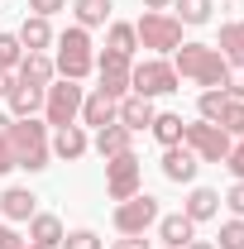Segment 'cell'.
<instances>
[{
  "label": "cell",
  "mask_w": 244,
  "mask_h": 249,
  "mask_svg": "<svg viewBox=\"0 0 244 249\" xmlns=\"http://www.w3.org/2000/svg\"><path fill=\"white\" fill-rule=\"evenodd\" d=\"M139 178H144V163H139L134 154L105 158V192H110L115 201H129V196L139 192Z\"/></svg>",
  "instance_id": "obj_8"
},
{
  "label": "cell",
  "mask_w": 244,
  "mask_h": 249,
  "mask_svg": "<svg viewBox=\"0 0 244 249\" xmlns=\"http://www.w3.org/2000/svg\"><path fill=\"white\" fill-rule=\"evenodd\" d=\"M149 10H173V0H144Z\"/></svg>",
  "instance_id": "obj_41"
},
{
  "label": "cell",
  "mask_w": 244,
  "mask_h": 249,
  "mask_svg": "<svg viewBox=\"0 0 244 249\" xmlns=\"http://www.w3.org/2000/svg\"><path fill=\"white\" fill-rule=\"evenodd\" d=\"M77 19H82V29L105 24L110 19V0H77Z\"/></svg>",
  "instance_id": "obj_27"
},
{
  "label": "cell",
  "mask_w": 244,
  "mask_h": 249,
  "mask_svg": "<svg viewBox=\"0 0 244 249\" xmlns=\"http://www.w3.org/2000/svg\"><path fill=\"white\" fill-rule=\"evenodd\" d=\"M220 129H225V134H240V139H244V101H230V106H225V115H220Z\"/></svg>",
  "instance_id": "obj_31"
},
{
  "label": "cell",
  "mask_w": 244,
  "mask_h": 249,
  "mask_svg": "<svg viewBox=\"0 0 244 249\" xmlns=\"http://www.w3.org/2000/svg\"><path fill=\"white\" fill-rule=\"evenodd\" d=\"M62 5H67V0H29V10H34V15H43V19H48V15H58Z\"/></svg>",
  "instance_id": "obj_35"
},
{
  "label": "cell",
  "mask_w": 244,
  "mask_h": 249,
  "mask_svg": "<svg viewBox=\"0 0 244 249\" xmlns=\"http://www.w3.org/2000/svg\"><path fill=\"white\" fill-rule=\"evenodd\" d=\"M225 106H230V96L220 91V87H211V91H201V101H196L201 120H211V124H220V115H225Z\"/></svg>",
  "instance_id": "obj_26"
},
{
  "label": "cell",
  "mask_w": 244,
  "mask_h": 249,
  "mask_svg": "<svg viewBox=\"0 0 244 249\" xmlns=\"http://www.w3.org/2000/svg\"><path fill=\"white\" fill-rule=\"evenodd\" d=\"M10 124H15V115H0V139L10 134Z\"/></svg>",
  "instance_id": "obj_42"
},
{
  "label": "cell",
  "mask_w": 244,
  "mask_h": 249,
  "mask_svg": "<svg viewBox=\"0 0 244 249\" xmlns=\"http://www.w3.org/2000/svg\"><path fill=\"white\" fill-rule=\"evenodd\" d=\"M29 245L58 249V245H62V220H58V216H34V220H29Z\"/></svg>",
  "instance_id": "obj_19"
},
{
  "label": "cell",
  "mask_w": 244,
  "mask_h": 249,
  "mask_svg": "<svg viewBox=\"0 0 244 249\" xmlns=\"http://www.w3.org/2000/svg\"><path fill=\"white\" fill-rule=\"evenodd\" d=\"M0 249H24V240H19L10 225H0Z\"/></svg>",
  "instance_id": "obj_37"
},
{
  "label": "cell",
  "mask_w": 244,
  "mask_h": 249,
  "mask_svg": "<svg viewBox=\"0 0 244 249\" xmlns=\"http://www.w3.org/2000/svg\"><path fill=\"white\" fill-rule=\"evenodd\" d=\"M53 72H58V67H53L48 53H24V58H19V82H29V87H48Z\"/></svg>",
  "instance_id": "obj_16"
},
{
  "label": "cell",
  "mask_w": 244,
  "mask_h": 249,
  "mask_svg": "<svg viewBox=\"0 0 244 249\" xmlns=\"http://www.w3.org/2000/svg\"><path fill=\"white\" fill-rule=\"evenodd\" d=\"M82 101H87V96H82V87H77V82H67V77H62V82H48V87H43V110H48V124H72L77 120V115H82Z\"/></svg>",
  "instance_id": "obj_7"
},
{
  "label": "cell",
  "mask_w": 244,
  "mask_h": 249,
  "mask_svg": "<svg viewBox=\"0 0 244 249\" xmlns=\"http://www.w3.org/2000/svg\"><path fill=\"white\" fill-rule=\"evenodd\" d=\"M225 67L230 62L220 58V48H211V43H182L177 48V62H173V72L177 77H192L196 87H225Z\"/></svg>",
  "instance_id": "obj_1"
},
{
  "label": "cell",
  "mask_w": 244,
  "mask_h": 249,
  "mask_svg": "<svg viewBox=\"0 0 244 249\" xmlns=\"http://www.w3.org/2000/svg\"><path fill=\"white\" fill-rule=\"evenodd\" d=\"M173 10H177L173 15L177 24H206L211 19V0H173Z\"/></svg>",
  "instance_id": "obj_25"
},
{
  "label": "cell",
  "mask_w": 244,
  "mask_h": 249,
  "mask_svg": "<svg viewBox=\"0 0 244 249\" xmlns=\"http://www.w3.org/2000/svg\"><path fill=\"white\" fill-rule=\"evenodd\" d=\"M187 249H215V245H206V240H192V245H187Z\"/></svg>",
  "instance_id": "obj_43"
},
{
  "label": "cell",
  "mask_w": 244,
  "mask_h": 249,
  "mask_svg": "<svg viewBox=\"0 0 244 249\" xmlns=\"http://www.w3.org/2000/svg\"><path fill=\"white\" fill-rule=\"evenodd\" d=\"M129 91H134V96H144V101L177 91V72H173V62L149 58V62H139V67H129Z\"/></svg>",
  "instance_id": "obj_5"
},
{
  "label": "cell",
  "mask_w": 244,
  "mask_h": 249,
  "mask_svg": "<svg viewBox=\"0 0 244 249\" xmlns=\"http://www.w3.org/2000/svg\"><path fill=\"white\" fill-rule=\"evenodd\" d=\"M62 249H105L96 240L91 230H72V235H62Z\"/></svg>",
  "instance_id": "obj_33"
},
{
  "label": "cell",
  "mask_w": 244,
  "mask_h": 249,
  "mask_svg": "<svg viewBox=\"0 0 244 249\" xmlns=\"http://www.w3.org/2000/svg\"><path fill=\"white\" fill-rule=\"evenodd\" d=\"M19 43H24V53H43V48L53 43L48 19H43V15H29V19H24V29H19Z\"/></svg>",
  "instance_id": "obj_20"
},
{
  "label": "cell",
  "mask_w": 244,
  "mask_h": 249,
  "mask_svg": "<svg viewBox=\"0 0 244 249\" xmlns=\"http://www.w3.org/2000/svg\"><path fill=\"white\" fill-rule=\"evenodd\" d=\"M220 58L225 62H244V19H235V24H225L220 29Z\"/></svg>",
  "instance_id": "obj_23"
},
{
  "label": "cell",
  "mask_w": 244,
  "mask_h": 249,
  "mask_svg": "<svg viewBox=\"0 0 244 249\" xmlns=\"http://www.w3.org/2000/svg\"><path fill=\"white\" fill-rule=\"evenodd\" d=\"M5 101H10V115H15V120H34V110H43V87H29V82H15Z\"/></svg>",
  "instance_id": "obj_13"
},
{
  "label": "cell",
  "mask_w": 244,
  "mask_h": 249,
  "mask_svg": "<svg viewBox=\"0 0 244 249\" xmlns=\"http://www.w3.org/2000/svg\"><path fill=\"white\" fill-rule=\"evenodd\" d=\"M129 139H134V134H129L120 120H115V124H101V129H96V154H101V158L129 154Z\"/></svg>",
  "instance_id": "obj_15"
},
{
  "label": "cell",
  "mask_w": 244,
  "mask_h": 249,
  "mask_svg": "<svg viewBox=\"0 0 244 249\" xmlns=\"http://www.w3.org/2000/svg\"><path fill=\"white\" fill-rule=\"evenodd\" d=\"M10 87H15V77H10V72H0V96H10Z\"/></svg>",
  "instance_id": "obj_40"
},
{
  "label": "cell",
  "mask_w": 244,
  "mask_h": 249,
  "mask_svg": "<svg viewBox=\"0 0 244 249\" xmlns=\"http://www.w3.org/2000/svg\"><path fill=\"white\" fill-rule=\"evenodd\" d=\"M182 144L201 158V163H225V158H230V134H225L220 124H211V120L187 124V129H182Z\"/></svg>",
  "instance_id": "obj_6"
},
{
  "label": "cell",
  "mask_w": 244,
  "mask_h": 249,
  "mask_svg": "<svg viewBox=\"0 0 244 249\" xmlns=\"http://www.w3.org/2000/svg\"><path fill=\"white\" fill-rule=\"evenodd\" d=\"M215 211H220V196H215L211 187H196V192L187 196V211H182V216L187 220H211Z\"/></svg>",
  "instance_id": "obj_22"
},
{
  "label": "cell",
  "mask_w": 244,
  "mask_h": 249,
  "mask_svg": "<svg viewBox=\"0 0 244 249\" xmlns=\"http://www.w3.org/2000/svg\"><path fill=\"white\" fill-rule=\"evenodd\" d=\"M225 201H230V211H235V216H244V178L230 187V196H225Z\"/></svg>",
  "instance_id": "obj_36"
},
{
  "label": "cell",
  "mask_w": 244,
  "mask_h": 249,
  "mask_svg": "<svg viewBox=\"0 0 244 249\" xmlns=\"http://www.w3.org/2000/svg\"><path fill=\"white\" fill-rule=\"evenodd\" d=\"M34 192H24V187H10L5 196H0V211H5V220H34L38 211H34Z\"/></svg>",
  "instance_id": "obj_18"
},
{
  "label": "cell",
  "mask_w": 244,
  "mask_h": 249,
  "mask_svg": "<svg viewBox=\"0 0 244 249\" xmlns=\"http://www.w3.org/2000/svg\"><path fill=\"white\" fill-rule=\"evenodd\" d=\"M110 249H149V245H144V235H124V240H115Z\"/></svg>",
  "instance_id": "obj_38"
},
{
  "label": "cell",
  "mask_w": 244,
  "mask_h": 249,
  "mask_svg": "<svg viewBox=\"0 0 244 249\" xmlns=\"http://www.w3.org/2000/svg\"><path fill=\"white\" fill-rule=\"evenodd\" d=\"M220 91L230 96V101H244V62H230L225 67V87Z\"/></svg>",
  "instance_id": "obj_30"
},
{
  "label": "cell",
  "mask_w": 244,
  "mask_h": 249,
  "mask_svg": "<svg viewBox=\"0 0 244 249\" xmlns=\"http://www.w3.org/2000/svg\"><path fill=\"white\" fill-rule=\"evenodd\" d=\"M53 67H58L67 82H82V77L96 67L91 38H87V29H82V24H77V29H67V34L58 38V62H53Z\"/></svg>",
  "instance_id": "obj_3"
},
{
  "label": "cell",
  "mask_w": 244,
  "mask_h": 249,
  "mask_svg": "<svg viewBox=\"0 0 244 249\" xmlns=\"http://www.w3.org/2000/svg\"><path fill=\"white\" fill-rule=\"evenodd\" d=\"M220 249H244V216L220 225Z\"/></svg>",
  "instance_id": "obj_32"
},
{
  "label": "cell",
  "mask_w": 244,
  "mask_h": 249,
  "mask_svg": "<svg viewBox=\"0 0 244 249\" xmlns=\"http://www.w3.org/2000/svg\"><path fill=\"white\" fill-rule=\"evenodd\" d=\"M196 163H201V158L192 154L187 144H168V149H163V178H168V182H192V178H196Z\"/></svg>",
  "instance_id": "obj_11"
},
{
  "label": "cell",
  "mask_w": 244,
  "mask_h": 249,
  "mask_svg": "<svg viewBox=\"0 0 244 249\" xmlns=\"http://www.w3.org/2000/svg\"><path fill=\"white\" fill-rule=\"evenodd\" d=\"M153 139H158V144H163V149H168V144H182V115H153Z\"/></svg>",
  "instance_id": "obj_24"
},
{
  "label": "cell",
  "mask_w": 244,
  "mask_h": 249,
  "mask_svg": "<svg viewBox=\"0 0 244 249\" xmlns=\"http://www.w3.org/2000/svg\"><path fill=\"white\" fill-rule=\"evenodd\" d=\"M96 67H101V87H96V91H105L110 101H124V96H129V58L105 48Z\"/></svg>",
  "instance_id": "obj_10"
},
{
  "label": "cell",
  "mask_w": 244,
  "mask_h": 249,
  "mask_svg": "<svg viewBox=\"0 0 244 249\" xmlns=\"http://www.w3.org/2000/svg\"><path fill=\"white\" fill-rule=\"evenodd\" d=\"M10 168H15V154H10V144L0 139V173H10Z\"/></svg>",
  "instance_id": "obj_39"
},
{
  "label": "cell",
  "mask_w": 244,
  "mask_h": 249,
  "mask_svg": "<svg viewBox=\"0 0 244 249\" xmlns=\"http://www.w3.org/2000/svg\"><path fill=\"white\" fill-rule=\"evenodd\" d=\"M53 154L58 158H82L87 154V134H82L77 124H62L58 134H53Z\"/></svg>",
  "instance_id": "obj_21"
},
{
  "label": "cell",
  "mask_w": 244,
  "mask_h": 249,
  "mask_svg": "<svg viewBox=\"0 0 244 249\" xmlns=\"http://www.w3.org/2000/svg\"><path fill=\"white\" fill-rule=\"evenodd\" d=\"M149 225H158V201H153L149 192H134L129 201L115 206V230L120 235H144Z\"/></svg>",
  "instance_id": "obj_9"
},
{
  "label": "cell",
  "mask_w": 244,
  "mask_h": 249,
  "mask_svg": "<svg viewBox=\"0 0 244 249\" xmlns=\"http://www.w3.org/2000/svg\"><path fill=\"white\" fill-rule=\"evenodd\" d=\"M29 249H38V245H29Z\"/></svg>",
  "instance_id": "obj_44"
},
{
  "label": "cell",
  "mask_w": 244,
  "mask_h": 249,
  "mask_svg": "<svg viewBox=\"0 0 244 249\" xmlns=\"http://www.w3.org/2000/svg\"><path fill=\"white\" fill-rule=\"evenodd\" d=\"M158 235H163L168 249H187L192 240H196V220H187V216H158Z\"/></svg>",
  "instance_id": "obj_14"
},
{
  "label": "cell",
  "mask_w": 244,
  "mask_h": 249,
  "mask_svg": "<svg viewBox=\"0 0 244 249\" xmlns=\"http://www.w3.org/2000/svg\"><path fill=\"white\" fill-rule=\"evenodd\" d=\"M134 38L144 48H158V53H177L182 48V24L168 15V10H149L139 24H134Z\"/></svg>",
  "instance_id": "obj_4"
},
{
  "label": "cell",
  "mask_w": 244,
  "mask_h": 249,
  "mask_svg": "<svg viewBox=\"0 0 244 249\" xmlns=\"http://www.w3.org/2000/svg\"><path fill=\"white\" fill-rule=\"evenodd\" d=\"M225 163H230L235 178H244V139H240V144H230V158H225Z\"/></svg>",
  "instance_id": "obj_34"
},
{
  "label": "cell",
  "mask_w": 244,
  "mask_h": 249,
  "mask_svg": "<svg viewBox=\"0 0 244 249\" xmlns=\"http://www.w3.org/2000/svg\"><path fill=\"white\" fill-rule=\"evenodd\" d=\"M139 48V38H134V24H110V53H134Z\"/></svg>",
  "instance_id": "obj_28"
},
{
  "label": "cell",
  "mask_w": 244,
  "mask_h": 249,
  "mask_svg": "<svg viewBox=\"0 0 244 249\" xmlns=\"http://www.w3.org/2000/svg\"><path fill=\"white\" fill-rule=\"evenodd\" d=\"M115 106H120V101H110L105 91H91L82 101V124H96V129H101V124H115Z\"/></svg>",
  "instance_id": "obj_17"
},
{
  "label": "cell",
  "mask_w": 244,
  "mask_h": 249,
  "mask_svg": "<svg viewBox=\"0 0 244 249\" xmlns=\"http://www.w3.org/2000/svg\"><path fill=\"white\" fill-rule=\"evenodd\" d=\"M5 144H10V154H15V168H48V129L34 120H15L10 124V134H5Z\"/></svg>",
  "instance_id": "obj_2"
},
{
  "label": "cell",
  "mask_w": 244,
  "mask_h": 249,
  "mask_svg": "<svg viewBox=\"0 0 244 249\" xmlns=\"http://www.w3.org/2000/svg\"><path fill=\"white\" fill-rule=\"evenodd\" d=\"M19 58H24V43H19L15 34H0V72L19 67Z\"/></svg>",
  "instance_id": "obj_29"
},
{
  "label": "cell",
  "mask_w": 244,
  "mask_h": 249,
  "mask_svg": "<svg viewBox=\"0 0 244 249\" xmlns=\"http://www.w3.org/2000/svg\"><path fill=\"white\" fill-rule=\"evenodd\" d=\"M153 115H158V110H153V101H144V96H134V91H129L120 106H115V120H120L129 134H134V129H149Z\"/></svg>",
  "instance_id": "obj_12"
}]
</instances>
